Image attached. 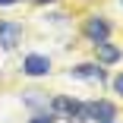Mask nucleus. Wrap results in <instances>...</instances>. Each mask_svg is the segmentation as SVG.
Wrapping results in <instances>:
<instances>
[{"label": "nucleus", "instance_id": "1a4fd4ad", "mask_svg": "<svg viewBox=\"0 0 123 123\" xmlns=\"http://www.w3.org/2000/svg\"><path fill=\"white\" fill-rule=\"evenodd\" d=\"M114 88H117V92L123 95V76H117V82H114Z\"/></svg>", "mask_w": 123, "mask_h": 123}, {"label": "nucleus", "instance_id": "6e6552de", "mask_svg": "<svg viewBox=\"0 0 123 123\" xmlns=\"http://www.w3.org/2000/svg\"><path fill=\"white\" fill-rule=\"evenodd\" d=\"M35 123H54V114H51V111H47V114H38Z\"/></svg>", "mask_w": 123, "mask_h": 123}, {"label": "nucleus", "instance_id": "7ed1b4c3", "mask_svg": "<svg viewBox=\"0 0 123 123\" xmlns=\"http://www.w3.org/2000/svg\"><path fill=\"white\" fill-rule=\"evenodd\" d=\"M19 38H22V25H19V22H10V19L0 22V44H3V47H16Z\"/></svg>", "mask_w": 123, "mask_h": 123}, {"label": "nucleus", "instance_id": "f257e3e1", "mask_svg": "<svg viewBox=\"0 0 123 123\" xmlns=\"http://www.w3.org/2000/svg\"><path fill=\"white\" fill-rule=\"evenodd\" d=\"M114 104L111 101H88V104H82V117H88V120H98V123H104V120H114Z\"/></svg>", "mask_w": 123, "mask_h": 123}, {"label": "nucleus", "instance_id": "9d476101", "mask_svg": "<svg viewBox=\"0 0 123 123\" xmlns=\"http://www.w3.org/2000/svg\"><path fill=\"white\" fill-rule=\"evenodd\" d=\"M10 3H19V0H0V6H10Z\"/></svg>", "mask_w": 123, "mask_h": 123}, {"label": "nucleus", "instance_id": "f03ea898", "mask_svg": "<svg viewBox=\"0 0 123 123\" xmlns=\"http://www.w3.org/2000/svg\"><path fill=\"white\" fill-rule=\"evenodd\" d=\"M51 114H66L69 120H79L82 117V104L73 101V98H66V95H57L51 101Z\"/></svg>", "mask_w": 123, "mask_h": 123}, {"label": "nucleus", "instance_id": "9b49d317", "mask_svg": "<svg viewBox=\"0 0 123 123\" xmlns=\"http://www.w3.org/2000/svg\"><path fill=\"white\" fill-rule=\"evenodd\" d=\"M104 123H111V120H104Z\"/></svg>", "mask_w": 123, "mask_h": 123}, {"label": "nucleus", "instance_id": "39448f33", "mask_svg": "<svg viewBox=\"0 0 123 123\" xmlns=\"http://www.w3.org/2000/svg\"><path fill=\"white\" fill-rule=\"evenodd\" d=\"M85 35H88L95 44H98V41H107V35H111V25H107L104 19H98V16H95V19H88V22H85Z\"/></svg>", "mask_w": 123, "mask_h": 123}, {"label": "nucleus", "instance_id": "20e7f679", "mask_svg": "<svg viewBox=\"0 0 123 123\" xmlns=\"http://www.w3.org/2000/svg\"><path fill=\"white\" fill-rule=\"evenodd\" d=\"M47 69H51V60L41 57V54H32V57H25V63H22V73H25V76H44Z\"/></svg>", "mask_w": 123, "mask_h": 123}, {"label": "nucleus", "instance_id": "f8f14e48", "mask_svg": "<svg viewBox=\"0 0 123 123\" xmlns=\"http://www.w3.org/2000/svg\"><path fill=\"white\" fill-rule=\"evenodd\" d=\"M41 3H44V0H41Z\"/></svg>", "mask_w": 123, "mask_h": 123}, {"label": "nucleus", "instance_id": "423d86ee", "mask_svg": "<svg viewBox=\"0 0 123 123\" xmlns=\"http://www.w3.org/2000/svg\"><path fill=\"white\" fill-rule=\"evenodd\" d=\"M95 54H98L101 63H117V60H120V47H114V44H107V41H98V44H95Z\"/></svg>", "mask_w": 123, "mask_h": 123}, {"label": "nucleus", "instance_id": "0eeeda50", "mask_svg": "<svg viewBox=\"0 0 123 123\" xmlns=\"http://www.w3.org/2000/svg\"><path fill=\"white\" fill-rule=\"evenodd\" d=\"M73 76H79V79H92V82H104V69H98L95 63H82L73 69Z\"/></svg>", "mask_w": 123, "mask_h": 123}]
</instances>
